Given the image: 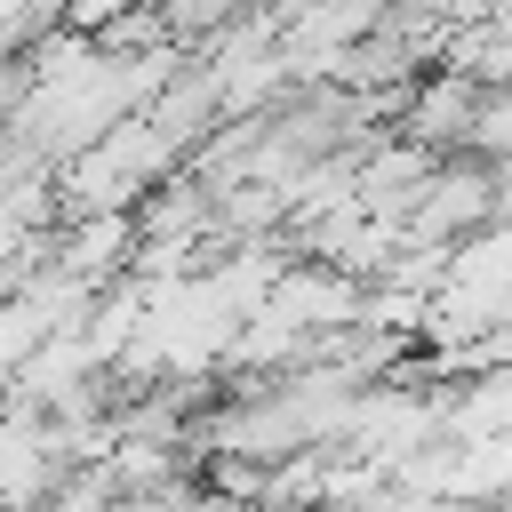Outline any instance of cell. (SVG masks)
<instances>
[{"instance_id":"6da1fadb","label":"cell","mask_w":512,"mask_h":512,"mask_svg":"<svg viewBox=\"0 0 512 512\" xmlns=\"http://www.w3.org/2000/svg\"><path fill=\"white\" fill-rule=\"evenodd\" d=\"M192 152L152 120V112H128L120 128H104L88 152H72L56 176H64V216H88V208H136L152 184H168Z\"/></svg>"},{"instance_id":"3957f363","label":"cell","mask_w":512,"mask_h":512,"mask_svg":"<svg viewBox=\"0 0 512 512\" xmlns=\"http://www.w3.org/2000/svg\"><path fill=\"white\" fill-rule=\"evenodd\" d=\"M136 8H152V0H64V16L88 24V32H104V24H120V16H136Z\"/></svg>"},{"instance_id":"7a4b0ae2","label":"cell","mask_w":512,"mask_h":512,"mask_svg":"<svg viewBox=\"0 0 512 512\" xmlns=\"http://www.w3.org/2000/svg\"><path fill=\"white\" fill-rule=\"evenodd\" d=\"M480 80L472 72H456V64H440V72H424L416 88H408V104H400V136H416V144H432V152H464L472 144V120H480Z\"/></svg>"}]
</instances>
